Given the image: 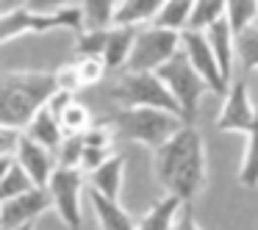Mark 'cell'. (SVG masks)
I'll use <instances>...</instances> for the list:
<instances>
[{"instance_id":"6da1fadb","label":"cell","mask_w":258,"mask_h":230,"mask_svg":"<svg viewBox=\"0 0 258 230\" xmlns=\"http://www.w3.org/2000/svg\"><path fill=\"white\" fill-rule=\"evenodd\" d=\"M153 175L169 197L191 202L208 178L206 141L195 125H183L169 141L153 150Z\"/></svg>"},{"instance_id":"7a4b0ae2","label":"cell","mask_w":258,"mask_h":230,"mask_svg":"<svg viewBox=\"0 0 258 230\" xmlns=\"http://www.w3.org/2000/svg\"><path fill=\"white\" fill-rule=\"evenodd\" d=\"M56 75L39 69L0 72V128L25 130L56 92Z\"/></svg>"},{"instance_id":"3957f363","label":"cell","mask_w":258,"mask_h":230,"mask_svg":"<svg viewBox=\"0 0 258 230\" xmlns=\"http://www.w3.org/2000/svg\"><path fill=\"white\" fill-rule=\"evenodd\" d=\"M103 122L111 128L114 139L145 144L150 150H158L164 141H169L186 125L178 114L158 111V108H117Z\"/></svg>"},{"instance_id":"277c9868","label":"cell","mask_w":258,"mask_h":230,"mask_svg":"<svg viewBox=\"0 0 258 230\" xmlns=\"http://www.w3.org/2000/svg\"><path fill=\"white\" fill-rule=\"evenodd\" d=\"M73 31V34H84L86 23H84V12L81 6L67 9L58 14H36L31 9L20 6V9H9L0 12V47L6 42L17 39L25 34H47V31Z\"/></svg>"},{"instance_id":"5b68a950","label":"cell","mask_w":258,"mask_h":230,"mask_svg":"<svg viewBox=\"0 0 258 230\" xmlns=\"http://www.w3.org/2000/svg\"><path fill=\"white\" fill-rule=\"evenodd\" d=\"M108 97L119 108H158L180 117L175 97L156 72H122L108 89Z\"/></svg>"},{"instance_id":"8992f818","label":"cell","mask_w":258,"mask_h":230,"mask_svg":"<svg viewBox=\"0 0 258 230\" xmlns=\"http://www.w3.org/2000/svg\"><path fill=\"white\" fill-rule=\"evenodd\" d=\"M156 75L164 81V86L169 89V95L175 97V103H178V108H180V119H183L186 125H195L197 106H200L203 95L208 92V86H206V81L197 75V69L189 64L186 53L180 50L178 56H175L169 64H164Z\"/></svg>"},{"instance_id":"52a82bcc","label":"cell","mask_w":258,"mask_h":230,"mask_svg":"<svg viewBox=\"0 0 258 230\" xmlns=\"http://www.w3.org/2000/svg\"><path fill=\"white\" fill-rule=\"evenodd\" d=\"M178 53H180V34L147 25V28L136 31V42L125 72H158Z\"/></svg>"},{"instance_id":"ba28073f","label":"cell","mask_w":258,"mask_h":230,"mask_svg":"<svg viewBox=\"0 0 258 230\" xmlns=\"http://www.w3.org/2000/svg\"><path fill=\"white\" fill-rule=\"evenodd\" d=\"M84 186H86V175L81 169H70V167H56L50 183H47V191L53 197V211L58 213L64 227H70V230L81 227Z\"/></svg>"},{"instance_id":"9c48e42d","label":"cell","mask_w":258,"mask_h":230,"mask_svg":"<svg viewBox=\"0 0 258 230\" xmlns=\"http://www.w3.org/2000/svg\"><path fill=\"white\" fill-rule=\"evenodd\" d=\"M258 125V108L247 89L244 78H236L230 84L228 95L222 97V108L217 114V130L222 133H250Z\"/></svg>"},{"instance_id":"30bf717a","label":"cell","mask_w":258,"mask_h":230,"mask_svg":"<svg viewBox=\"0 0 258 230\" xmlns=\"http://www.w3.org/2000/svg\"><path fill=\"white\" fill-rule=\"evenodd\" d=\"M180 50L186 53V58H189V64L197 69V75L206 81L208 92H214V95H219V97L228 95L230 86H228V81H225L222 69H219L217 56H214L206 34H200V31H186V34H180Z\"/></svg>"},{"instance_id":"8fae6325","label":"cell","mask_w":258,"mask_h":230,"mask_svg":"<svg viewBox=\"0 0 258 230\" xmlns=\"http://www.w3.org/2000/svg\"><path fill=\"white\" fill-rule=\"evenodd\" d=\"M53 208V197L47 189H31L14 200L0 202V230H17V227H36V219L45 216Z\"/></svg>"},{"instance_id":"7c38bea8","label":"cell","mask_w":258,"mask_h":230,"mask_svg":"<svg viewBox=\"0 0 258 230\" xmlns=\"http://www.w3.org/2000/svg\"><path fill=\"white\" fill-rule=\"evenodd\" d=\"M14 161L25 169V175H28V178L34 180V186H39V189H47V183H50L53 172H56V167H58L56 152H50L47 147L31 141L25 133H23V141H20V147H17Z\"/></svg>"},{"instance_id":"4fadbf2b","label":"cell","mask_w":258,"mask_h":230,"mask_svg":"<svg viewBox=\"0 0 258 230\" xmlns=\"http://www.w3.org/2000/svg\"><path fill=\"white\" fill-rule=\"evenodd\" d=\"M206 39H208V45H211L219 69H222L225 81H228V86H230L233 84V61H236V31H233V25L228 23V17L219 20L217 25H211V28L206 31Z\"/></svg>"},{"instance_id":"5bb4252c","label":"cell","mask_w":258,"mask_h":230,"mask_svg":"<svg viewBox=\"0 0 258 230\" xmlns=\"http://www.w3.org/2000/svg\"><path fill=\"white\" fill-rule=\"evenodd\" d=\"M164 0H117L111 28H147Z\"/></svg>"},{"instance_id":"9a60e30c","label":"cell","mask_w":258,"mask_h":230,"mask_svg":"<svg viewBox=\"0 0 258 230\" xmlns=\"http://www.w3.org/2000/svg\"><path fill=\"white\" fill-rule=\"evenodd\" d=\"M125 156H117L114 152L103 167H97L95 172L89 175V189L97 191V194L108 197V200H119L122 194V183H125Z\"/></svg>"},{"instance_id":"2e32d148","label":"cell","mask_w":258,"mask_h":230,"mask_svg":"<svg viewBox=\"0 0 258 230\" xmlns=\"http://www.w3.org/2000/svg\"><path fill=\"white\" fill-rule=\"evenodd\" d=\"M23 133L28 136L31 141H36V144L47 147L50 152H56L58 147H61V141H64L61 119H58V117H56V114H53L47 106L36 111V117L28 122V128H25Z\"/></svg>"},{"instance_id":"e0dca14e","label":"cell","mask_w":258,"mask_h":230,"mask_svg":"<svg viewBox=\"0 0 258 230\" xmlns=\"http://www.w3.org/2000/svg\"><path fill=\"white\" fill-rule=\"evenodd\" d=\"M89 205L97 216L100 230H136V219L119 205V200H108L89 189Z\"/></svg>"},{"instance_id":"ac0fdd59","label":"cell","mask_w":258,"mask_h":230,"mask_svg":"<svg viewBox=\"0 0 258 230\" xmlns=\"http://www.w3.org/2000/svg\"><path fill=\"white\" fill-rule=\"evenodd\" d=\"M183 202L178 197H161L158 202H153L150 208L145 211V216L136 222V230H172L175 219H178Z\"/></svg>"},{"instance_id":"d6986e66","label":"cell","mask_w":258,"mask_h":230,"mask_svg":"<svg viewBox=\"0 0 258 230\" xmlns=\"http://www.w3.org/2000/svg\"><path fill=\"white\" fill-rule=\"evenodd\" d=\"M136 31L139 28H111L108 31V45H106V53H103L106 69L128 67L131 50H134V42H136Z\"/></svg>"},{"instance_id":"ffe728a7","label":"cell","mask_w":258,"mask_h":230,"mask_svg":"<svg viewBox=\"0 0 258 230\" xmlns=\"http://www.w3.org/2000/svg\"><path fill=\"white\" fill-rule=\"evenodd\" d=\"M191 6H195V0H164L153 25L172 31V34H186L191 23Z\"/></svg>"},{"instance_id":"44dd1931","label":"cell","mask_w":258,"mask_h":230,"mask_svg":"<svg viewBox=\"0 0 258 230\" xmlns=\"http://www.w3.org/2000/svg\"><path fill=\"white\" fill-rule=\"evenodd\" d=\"M225 17H228V0H195L189 31L206 34L211 25H217L219 20H225Z\"/></svg>"},{"instance_id":"7402d4cb","label":"cell","mask_w":258,"mask_h":230,"mask_svg":"<svg viewBox=\"0 0 258 230\" xmlns=\"http://www.w3.org/2000/svg\"><path fill=\"white\" fill-rule=\"evenodd\" d=\"M239 183L244 189L258 186V125L244 136V152L239 161Z\"/></svg>"},{"instance_id":"603a6c76","label":"cell","mask_w":258,"mask_h":230,"mask_svg":"<svg viewBox=\"0 0 258 230\" xmlns=\"http://www.w3.org/2000/svg\"><path fill=\"white\" fill-rule=\"evenodd\" d=\"M108 31L111 28H86L75 39V56L78 58H103L108 45Z\"/></svg>"},{"instance_id":"cb8c5ba5","label":"cell","mask_w":258,"mask_h":230,"mask_svg":"<svg viewBox=\"0 0 258 230\" xmlns=\"http://www.w3.org/2000/svg\"><path fill=\"white\" fill-rule=\"evenodd\" d=\"M117 0H81L86 28H111Z\"/></svg>"},{"instance_id":"d4e9b609","label":"cell","mask_w":258,"mask_h":230,"mask_svg":"<svg viewBox=\"0 0 258 230\" xmlns=\"http://www.w3.org/2000/svg\"><path fill=\"white\" fill-rule=\"evenodd\" d=\"M36 189L34 180L25 175V169L20 167L17 161L9 167V172L3 175V180H0V202H6V200H14V197L25 194V191Z\"/></svg>"},{"instance_id":"484cf974","label":"cell","mask_w":258,"mask_h":230,"mask_svg":"<svg viewBox=\"0 0 258 230\" xmlns=\"http://www.w3.org/2000/svg\"><path fill=\"white\" fill-rule=\"evenodd\" d=\"M236 58L244 64V69H258V25L236 34Z\"/></svg>"},{"instance_id":"4316f807","label":"cell","mask_w":258,"mask_h":230,"mask_svg":"<svg viewBox=\"0 0 258 230\" xmlns=\"http://www.w3.org/2000/svg\"><path fill=\"white\" fill-rule=\"evenodd\" d=\"M258 20V0H228V23L233 25V31L250 28Z\"/></svg>"},{"instance_id":"83f0119b","label":"cell","mask_w":258,"mask_h":230,"mask_svg":"<svg viewBox=\"0 0 258 230\" xmlns=\"http://www.w3.org/2000/svg\"><path fill=\"white\" fill-rule=\"evenodd\" d=\"M92 114L89 108L84 106V103L75 100L73 106L67 108V111L61 114V128H64V136H84L86 130L92 128Z\"/></svg>"},{"instance_id":"f1b7e54d","label":"cell","mask_w":258,"mask_h":230,"mask_svg":"<svg viewBox=\"0 0 258 230\" xmlns=\"http://www.w3.org/2000/svg\"><path fill=\"white\" fill-rule=\"evenodd\" d=\"M84 136H64L61 147L56 150V161L58 167H70V169H78L81 156H84Z\"/></svg>"},{"instance_id":"f546056e","label":"cell","mask_w":258,"mask_h":230,"mask_svg":"<svg viewBox=\"0 0 258 230\" xmlns=\"http://www.w3.org/2000/svg\"><path fill=\"white\" fill-rule=\"evenodd\" d=\"M75 67H78L81 86H95V84H100L103 75L108 72L106 64H103V58H78V61H75Z\"/></svg>"},{"instance_id":"4dcf8cb0","label":"cell","mask_w":258,"mask_h":230,"mask_svg":"<svg viewBox=\"0 0 258 230\" xmlns=\"http://www.w3.org/2000/svg\"><path fill=\"white\" fill-rule=\"evenodd\" d=\"M111 156H114V150H106V147H84V156H81L78 169L89 178V175L95 172L97 167H103Z\"/></svg>"},{"instance_id":"1f68e13d","label":"cell","mask_w":258,"mask_h":230,"mask_svg":"<svg viewBox=\"0 0 258 230\" xmlns=\"http://www.w3.org/2000/svg\"><path fill=\"white\" fill-rule=\"evenodd\" d=\"M56 86L61 92H70V95H75V92L78 89H84V86H81V78H78V67H75V64H64L61 69H56Z\"/></svg>"},{"instance_id":"d6a6232c","label":"cell","mask_w":258,"mask_h":230,"mask_svg":"<svg viewBox=\"0 0 258 230\" xmlns=\"http://www.w3.org/2000/svg\"><path fill=\"white\" fill-rule=\"evenodd\" d=\"M78 0H25V9L36 14H58V12H67V9H75Z\"/></svg>"},{"instance_id":"836d02e7","label":"cell","mask_w":258,"mask_h":230,"mask_svg":"<svg viewBox=\"0 0 258 230\" xmlns=\"http://www.w3.org/2000/svg\"><path fill=\"white\" fill-rule=\"evenodd\" d=\"M23 141V130L17 128H0V158H14L17 147Z\"/></svg>"},{"instance_id":"e575fe53","label":"cell","mask_w":258,"mask_h":230,"mask_svg":"<svg viewBox=\"0 0 258 230\" xmlns=\"http://www.w3.org/2000/svg\"><path fill=\"white\" fill-rule=\"evenodd\" d=\"M73 103H75V100H73V95H70V92H61V89H56V92H53V97L47 100V108H50V111L56 114L58 119H61V114L67 111V108L73 106Z\"/></svg>"},{"instance_id":"d590c367","label":"cell","mask_w":258,"mask_h":230,"mask_svg":"<svg viewBox=\"0 0 258 230\" xmlns=\"http://www.w3.org/2000/svg\"><path fill=\"white\" fill-rule=\"evenodd\" d=\"M172 230H200V224H197V219H195V211H191V202H183Z\"/></svg>"},{"instance_id":"8d00e7d4","label":"cell","mask_w":258,"mask_h":230,"mask_svg":"<svg viewBox=\"0 0 258 230\" xmlns=\"http://www.w3.org/2000/svg\"><path fill=\"white\" fill-rule=\"evenodd\" d=\"M14 164V158H0V180H3V175L9 172V167Z\"/></svg>"},{"instance_id":"74e56055","label":"cell","mask_w":258,"mask_h":230,"mask_svg":"<svg viewBox=\"0 0 258 230\" xmlns=\"http://www.w3.org/2000/svg\"><path fill=\"white\" fill-rule=\"evenodd\" d=\"M17 230H36V227H17Z\"/></svg>"},{"instance_id":"f35d334b","label":"cell","mask_w":258,"mask_h":230,"mask_svg":"<svg viewBox=\"0 0 258 230\" xmlns=\"http://www.w3.org/2000/svg\"><path fill=\"white\" fill-rule=\"evenodd\" d=\"M255 25H258V20H255Z\"/></svg>"}]
</instances>
